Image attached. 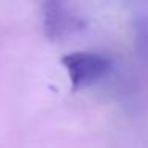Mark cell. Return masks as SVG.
Masks as SVG:
<instances>
[{
  "instance_id": "cell-1",
  "label": "cell",
  "mask_w": 148,
  "mask_h": 148,
  "mask_svg": "<svg viewBox=\"0 0 148 148\" xmlns=\"http://www.w3.org/2000/svg\"><path fill=\"white\" fill-rule=\"evenodd\" d=\"M70 77L72 89L80 91L103 78L112 69V62L102 54L96 53H70L61 59Z\"/></svg>"
},
{
  "instance_id": "cell-2",
  "label": "cell",
  "mask_w": 148,
  "mask_h": 148,
  "mask_svg": "<svg viewBox=\"0 0 148 148\" xmlns=\"http://www.w3.org/2000/svg\"><path fill=\"white\" fill-rule=\"evenodd\" d=\"M69 27H70V18L69 14H65L64 8L59 5V0H48L45 21V29L48 37L49 38L62 37Z\"/></svg>"
}]
</instances>
